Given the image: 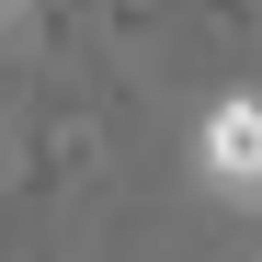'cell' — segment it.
I'll list each match as a JSON object with an SVG mask.
<instances>
[{
  "label": "cell",
  "instance_id": "6da1fadb",
  "mask_svg": "<svg viewBox=\"0 0 262 262\" xmlns=\"http://www.w3.org/2000/svg\"><path fill=\"white\" fill-rule=\"evenodd\" d=\"M194 160L228 205H262V92H216L194 125Z\"/></svg>",
  "mask_w": 262,
  "mask_h": 262
}]
</instances>
